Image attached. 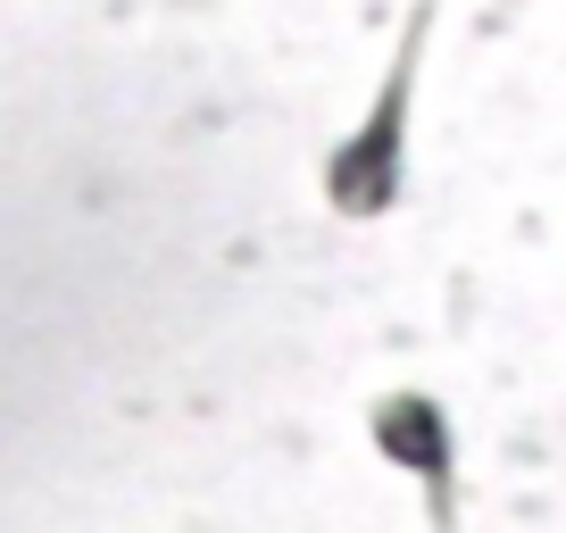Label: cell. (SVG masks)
Here are the masks:
<instances>
[{"mask_svg": "<svg viewBox=\"0 0 566 533\" xmlns=\"http://www.w3.org/2000/svg\"><path fill=\"white\" fill-rule=\"evenodd\" d=\"M408 101H417V34L400 42L375 108L350 125V143L325 159V200H334V217H384L391 200H400V184H408Z\"/></svg>", "mask_w": 566, "mask_h": 533, "instance_id": "cell-1", "label": "cell"}, {"mask_svg": "<svg viewBox=\"0 0 566 533\" xmlns=\"http://www.w3.org/2000/svg\"><path fill=\"white\" fill-rule=\"evenodd\" d=\"M367 433L400 475L450 483V417H442V400H424V391H384L375 417H367Z\"/></svg>", "mask_w": 566, "mask_h": 533, "instance_id": "cell-2", "label": "cell"}]
</instances>
